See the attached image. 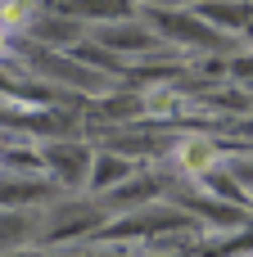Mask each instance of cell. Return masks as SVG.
I'll list each match as a JSON object with an SVG mask.
<instances>
[{"mask_svg":"<svg viewBox=\"0 0 253 257\" xmlns=\"http://www.w3.org/2000/svg\"><path fill=\"white\" fill-rule=\"evenodd\" d=\"M199 230L204 226L190 212H181L167 199H154L145 208L109 217L86 244H145V248H158V244H181V235H199Z\"/></svg>","mask_w":253,"mask_h":257,"instance_id":"1","label":"cell"},{"mask_svg":"<svg viewBox=\"0 0 253 257\" xmlns=\"http://www.w3.org/2000/svg\"><path fill=\"white\" fill-rule=\"evenodd\" d=\"M140 18L158 32V41L177 54V50H190V54H235V36L208 27L195 9H181V5H163V9H140Z\"/></svg>","mask_w":253,"mask_h":257,"instance_id":"2","label":"cell"},{"mask_svg":"<svg viewBox=\"0 0 253 257\" xmlns=\"http://www.w3.org/2000/svg\"><path fill=\"white\" fill-rule=\"evenodd\" d=\"M109 221V208L91 194H72V199H50L41 208V230L36 239L45 248H77L86 244L100 226Z\"/></svg>","mask_w":253,"mask_h":257,"instance_id":"3","label":"cell"},{"mask_svg":"<svg viewBox=\"0 0 253 257\" xmlns=\"http://www.w3.org/2000/svg\"><path fill=\"white\" fill-rule=\"evenodd\" d=\"M91 45H100L104 54H113L122 68H131V63H145V59H163V54H172L163 41H158V32L136 14V18H122V23H104V27H91V36H86Z\"/></svg>","mask_w":253,"mask_h":257,"instance_id":"4","label":"cell"},{"mask_svg":"<svg viewBox=\"0 0 253 257\" xmlns=\"http://www.w3.org/2000/svg\"><path fill=\"white\" fill-rule=\"evenodd\" d=\"M36 149H41V172L59 194H86V172H91L95 145L54 136V140H36Z\"/></svg>","mask_w":253,"mask_h":257,"instance_id":"5","label":"cell"},{"mask_svg":"<svg viewBox=\"0 0 253 257\" xmlns=\"http://www.w3.org/2000/svg\"><path fill=\"white\" fill-rule=\"evenodd\" d=\"M167 194V176H158V172H136L131 181H122L118 190H109V194H100V203L109 208V217H118V212H131V208H145V203H154V199H163Z\"/></svg>","mask_w":253,"mask_h":257,"instance_id":"6","label":"cell"},{"mask_svg":"<svg viewBox=\"0 0 253 257\" xmlns=\"http://www.w3.org/2000/svg\"><path fill=\"white\" fill-rule=\"evenodd\" d=\"M27 32L45 50H72V45L86 41V27L77 18H68V14H54V9H36V18L27 23Z\"/></svg>","mask_w":253,"mask_h":257,"instance_id":"7","label":"cell"},{"mask_svg":"<svg viewBox=\"0 0 253 257\" xmlns=\"http://www.w3.org/2000/svg\"><path fill=\"white\" fill-rule=\"evenodd\" d=\"M140 172V163H131V158H122V154H113V149H95V158H91V172H86V194L91 199H100V194H109V190H118L122 181H131Z\"/></svg>","mask_w":253,"mask_h":257,"instance_id":"8","label":"cell"},{"mask_svg":"<svg viewBox=\"0 0 253 257\" xmlns=\"http://www.w3.org/2000/svg\"><path fill=\"white\" fill-rule=\"evenodd\" d=\"M50 199H59V190L45 176H9V172H0V208H45Z\"/></svg>","mask_w":253,"mask_h":257,"instance_id":"9","label":"cell"},{"mask_svg":"<svg viewBox=\"0 0 253 257\" xmlns=\"http://www.w3.org/2000/svg\"><path fill=\"white\" fill-rule=\"evenodd\" d=\"M190 9H195L208 27H217V32H226V36H240L244 23H249V14H253V0H195Z\"/></svg>","mask_w":253,"mask_h":257,"instance_id":"10","label":"cell"},{"mask_svg":"<svg viewBox=\"0 0 253 257\" xmlns=\"http://www.w3.org/2000/svg\"><path fill=\"white\" fill-rule=\"evenodd\" d=\"M41 230V208H0V253L27 248Z\"/></svg>","mask_w":253,"mask_h":257,"instance_id":"11","label":"cell"},{"mask_svg":"<svg viewBox=\"0 0 253 257\" xmlns=\"http://www.w3.org/2000/svg\"><path fill=\"white\" fill-rule=\"evenodd\" d=\"M195 185H199L204 194H213V199L231 203V208H244V212H253V194L240 185V181H235V176H231V172H226V163H222V158H217L208 172H199V176H195Z\"/></svg>","mask_w":253,"mask_h":257,"instance_id":"12","label":"cell"},{"mask_svg":"<svg viewBox=\"0 0 253 257\" xmlns=\"http://www.w3.org/2000/svg\"><path fill=\"white\" fill-rule=\"evenodd\" d=\"M222 154H217V136H186V140H177V167L195 181L199 172H208L213 163H217Z\"/></svg>","mask_w":253,"mask_h":257,"instance_id":"13","label":"cell"},{"mask_svg":"<svg viewBox=\"0 0 253 257\" xmlns=\"http://www.w3.org/2000/svg\"><path fill=\"white\" fill-rule=\"evenodd\" d=\"M226 81H235V86L253 99V50H235V54H226Z\"/></svg>","mask_w":253,"mask_h":257,"instance_id":"14","label":"cell"},{"mask_svg":"<svg viewBox=\"0 0 253 257\" xmlns=\"http://www.w3.org/2000/svg\"><path fill=\"white\" fill-rule=\"evenodd\" d=\"M9 54H14V32H5V27H0V63H5Z\"/></svg>","mask_w":253,"mask_h":257,"instance_id":"15","label":"cell"},{"mask_svg":"<svg viewBox=\"0 0 253 257\" xmlns=\"http://www.w3.org/2000/svg\"><path fill=\"white\" fill-rule=\"evenodd\" d=\"M244 41H249V50H253V14H249V23H244V32H240Z\"/></svg>","mask_w":253,"mask_h":257,"instance_id":"16","label":"cell"}]
</instances>
